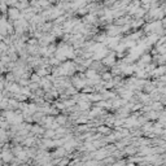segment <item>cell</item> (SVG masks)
Wrapping results in <instances>:
<instances>
[{"label":"cell","mask_w":166,"mask_h":166,"mask_svg":"<svg viewBox=\"0 0 166 166\" xmlns=\"http://www.w3.org/2000/svg\"><path fill=\"white\" fill-rule=\"evenodd\" d=\"M20 16H21V13H20L18 9H16V8H12V9H9V18L16 20V18H18Z\"/></svg>","instance_id":"cell-1"},{"label":"cell","mask_w":166,"mask_h":166,"mask_svg":"<svg viewBox=\"0 0 166 166\" xmlns=\"http://www.w3.org/2000/svg\"><path fill=\"white\" fill-rule=\"evenodd\" d=\"M142 3H143V4H151L152 0H142Z\"/></svg>","instance_id":"cell-2"},{"label":"cell","mask_w":166,"mask_h":166,"mask_svg":"<svg viewBox=\"0 0 166 166\" xmlns=\"http://www.w3.org/2000/svg\"><path fill=\"white\" fill-rule=\"evenodd\" d=\"M165 24H166V20H165Z\"/></svg>","instance_id":"cell-3"}]
</instances>
